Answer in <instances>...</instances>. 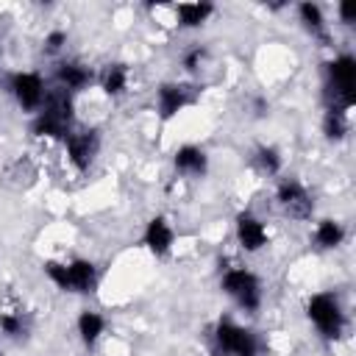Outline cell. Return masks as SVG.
<instances>
[{
    "label": "cell",
    "instance_id": "4",
    "mask_svg": "<svg viewBox=\"0 0 356 356\" xmlns=\"http://www.w3.org/2000/svg\"><path fill=\"white\" fill-rule=\"evenodd\" d=\"M222 289L242 306V309H259L261 303V284L259 278L245 270V267H234V270H225L222 273Z\"/></svg>",
    "mask_w": 356,
    "mask_h": 356
},
{
    "label": "cell",
    "instance_id": "25",
    "mask_svg": "<svg viewBox=\"0 0 356 356\" xmlns=\"http://www.w3.org/2000/svg\"><path fill=\"white\" fill-rule=\"evenodd\" d=\"M339 17H342L345 25H350V22L356 19V6H353V3H342V6H339Z\"/></svg>",
    "mask_w": 356,
    "mask_h": 356
},
{
    "label": "cell",
    "instance_id": "23",
    "mask_svg": "<svg viewBox=\"0 0 356 356\" xmlns=\"http://www.w3.org/2000/svg\"><path fill=\"white\" fill-rule=\"evenodd\" d=\"M203 58H206V47H192V50L184 56V67H186V70H197Z\"/></svg>",
    "mask_w": 356,
    "mask_h": 356
},
{
    "label": "cell",
    "instance_id": "18",
    "mask_svg": "<svg viewBox=\"0 0 356 356\" xmlns=\"http://www.w3.org/2000/svg\"><path fill=\"white\" fill-rule=\"evenodd\" d=\"M342 239H345V231H342V225L337 220H320L317 222L314 242L320 248H337V245H342Z\"/></svg>",
    "mask_w": 356,
    "mask_h": 356
},
{
    "label": "cell",
    "instance_id": "13",
    "mask_svg": "<svg viewBox=\"0 0 356 356\" xmlns=\"http://www.w3.org/2000/svg\"><path fill=\"white\" fill-rule=\"evenodd\" d=\"M172 164H175L178 172H184V175H197V178H200V175L206 172V167H209V159H206V153H203L200 147L184 145V147L175 150Z\"/></svg>",
    "mask_w": 356,
    "mask_h": 356
},
{
    "label": "cell",
    "instance_id": "14",
    "mask_svg": "<svg viewBox=\"0 0 356 356\" xmlns=\"http://www.w3.org/2000/svg\"><path fill=\"white\" fill-rule=\"evenodd\" d=\"M211 11H214L211 3H178V6H175V14H178V19H181L184 28H197V25H203Z\"/></svg>",
    "mask_w": 356,
    "mask_h": 356
},
{
    "label": "cell",
    "instance_id": "10",
    "mask_svg": "<svg viewBox=\"0 0 356 356\" xmlns=\"http://www.w3.org/2000/svg\"><path fill=\"white\" fill-rule=\"evenodd\" d=\"M97 284V270L89 259H75L67 264V281H64V292H92Z\"/></svg>",
    "mask_w": 356,
    "mask_h": 356
},
{
    "label": "cell",
    "instance_id": "12",
    "mask_svg": "<svg viewBox=\"0 0 356 356\" xmlns=\"http://www.w3.org/2000/svg\"><path fill=\"white\" fill-rule=\"evenodd\" d=\"M42 114L53 117L56 122L61 125H72V97L67 89H56V92H47L44 95V103H42Z\"/></svg>",
    "mask_w": 356,
    "mask_h": 356
},
{
    "label": "cell",
    "instance_id": "16",
    "mask_svg": "<svg viewBox=\"0 0 356 356\" xmlns=\"http://www.w3.org/2000/svg\"><path fill=\"white\" fill-rule=\"evenodd\" d=\"M89 81H92V72H89L86 67H81V64H61V67H58V83H61V89H67V92H78V89H83Z\"/></svg>",
    "mask_w": 356,
    "mask_h": 356
},
{
    "label": "cell",
    "instance_id": "22",
    "mask_svg": "<svg viewBox=\"0 0 356 356\" xmlns=\"http://www.w3.org/2000/svg\"><path fill=\"white\" fill-rule=\"evenodd\" d=\"M0 328L8 337H19L22 334V317L19 314H11V312H0Z\"/></svg>",
    "mask_w": 356,
    "mask_h": 356
},
{
    "label": "cell",
    "instance_id": "5",
    "mask_svg": "<svg viewBox=\"0 0 356 356\" xmlns=\"http://www.w3.org/2000/svg\"><path fill=\"white\" fill-rule=\"evenodd\" d=\"M275 197H278L281 209H284L289 217H295V220H309L312 211H314V203H312L306 186H303L300 181H295V178L281 181L278 189H275Z\"/></svg>",
    "mask_w": 356,
    "mask_h": 356
},
{
    "label": "cell",
    "instance_id": "6",
    "mask_svg": "<svg viewBox=\"0 0 356 356\" xmlns=\"http://www.w3.org/2000/svg\"><path fill=\"white\" fill-rule=\"evenodd\" d=\"M11 95L25 111L39 108L44 103V81H42V75H36V72L11 75Z\"/></svg>",
    "mask_w": 356,
    "mask_h": 356
},
{
    "label": "cell",
    "instance_id": "15",
    "mask_svg": "<svg viewBox=\"0 0 356 356\" xmlns=\"http://www.w3.org/2000/svg\"><path fill=\"white\" fill-rule=\"evenodd\" d=\"M298 14H300V22H303V28L312 33V36H317V39H328V33H325V19H323V11H320V6L317 3H300L298 6Z\"/></svg>",
    "mask_w": 356,
    "mask_h": 356
},
{
    "label": "cell",
    "instance_id": "19",
    "mask_svg": "<svg viewBox=\"0 0 356 356\" xmlns=\"http://www.w3.org/2000/svg\"><path fill=\"white\" fill-rule=\"evenodd\" d=\"M125 86H128V70H125V64H111L103 72V92L111 95V97H117V95L125 92Z\"/></svg>",
    "mask_w": 356,
    "mask_h": 356
},
{
    "label": "cell",
    "instance_id": "9",
    "mask_svg": "<svg viewBox=\"0 0 356 356\" xmlns=\"http://www.w3.org/2000/svg\"><path fill=\"white\" fill-rule=\"evenodd\" d=\"M172 239H175V234H172V225L167 222V217H153L150 222H147V228H145V236H142V242H145V248L153 253V256H167L170 253V248H172Z\"/></svg>",
    "mask_w": 356,
    "mask_h": 356
},
{
    "label": "cell",
    "instance_id": "8",
    "mask_svg": "<svg viewBox=\"0 0 356 356\" xmlns=\"http://www.w3.org/2000/svg\"><path fill=\"white\" fill-rule=\"evenodd\" d=\"M236 239L248 253H256L267 245V231L250 211H242L236 214Z\"/></svg>",
    "mask_w": 356,
    "mask_h": 356
},
{
    "label": "cell",
    "instance_id": "2",
    "mask_svg": "<svg viewBox=\"0 0 356 356\" xmlns=\"http://www.w3.org/2000/svg\"><path fill=\"white\" fill-rule=\"evenodd\" d=\"M306 314H309V320L314 323V328L325 339H339L342 337L345 314H342V306H339V300L334 295H328V292L312 295L309 303H306Z\"/></svg>",
    "mask_w": 356,
    "mask_h": 356
},
{
    "label": "cell",
    "instance_id": "3",
    "mask_svg": "<svg viewBox=\"0 0 356 356\" xmlns=\"http://www.w3.org/2000/svg\"><path fill=\"white\" fill-rule=\"evenodd\" d=\"M214 342L225 356H259V339L250 328L236 325L234 320H220L214 328Z\"/></svg>",
    "mask_w": 356,
    "mask_h": 356
},
{
    "label": "cell",
    "instance_id": "21",
    "mask_svg": "<svg viewBox=\"0 0 356 356\" xmlns=\"http://www.w3.org/2000/svg\"><path fill=\"white\" fill-rule=\"evenodd\" d=\"M256 161H259V167H261L267 175H275V172L281 170V156H278L275 147H259Z\"/></svg>",
    "mask_w": 356,
    "mask_h": 356
},
{
    "label": "cell",
    "instance_id": "11",
    "mask_svg": "<svg viewBox=\"0 0 356 356\" xmlns=\"http://www.w3.org/2000/svg\"><path fill=\"white\" fill-rule=\"evenodd\" d=\"M192 103V95H189V89L186 86H181V83H164L161 89H159V117L164 120V122H170L184 106H189Z\"/></svg>",
    "mask_w": 356,
    "mask_h": 356
},
{
    "label": "cell",
    "instance_id": "1",
    "mask_svg": "<svg viewBox=\"0 0 356 356\" xmlns=\"http://www.w3.org/2000/svg\"><path fill=\"white\" fill-rule=\"evenodd\" d=\"M328 78H331V86H328V108L331 111H348L353 103H356V58L353 56H337L331 64H328Z\"/></svg>",
    "mask_w": 356,
    "mask_h": 356
},
{
    "label": "cell",
    "instance_id": "7",
    "mask_svg": "<svg viewBox=\"0 0 356 356\" xmlns=\"http://www.w3.org/2000/svg\"><path fill=\"white\" fill-rule=\"evenodd\" d=\"M64 142H67V156H70V161H72L78 170H86V167L95 161L97 147H100V136H97L95 128H92V131L70 134Z\"/></svg>",
    "mask_w": 356,
    "mask_h": 356
},
{
    "label": "cell",
    "instance_id": "24",
    "mask_svg": "<svg viewBox=\"0 0 356 356\" xmlns=\"http://www.w3.org/2000/svg\"><path fill=\"white\" fill-rule=\"evenodd\" d=\"M64 42H67V33H61V31H53V33L44 39V47H47L50 53H56V50H58Z\"/></svg>",
    "mask_w": 356,
    "mask_h": 356
},
{
    "label": "cell",
    "instance_id": "17",
    "mask_svg": "<svg viewBox=\"0 0 356 356\" xmlns=\"http://www.w3.org/2000/svg\"><path fill=\"white\" fill-rule=\"evenodd\" d=\"M103 328H106V320L97 312H81V317H78V334H81L83 345H95L100 339Z\"/></svg>",
    "mask_w": 356,
    "mask_h": 356
},
{
    "label": "cell",
    "instance_id": "20",
    "mask_svg": "<svg viewBox=\"0 0 356 356\" xmlns=\"http://www.w3.org/2000/svg\"><path fill=\"white\" fill-rule=\"evenodd\" d=\"M323 131L328 139H342L345 131H348V122H345V114L342 111H325V120H323Z\"/></svg>",
    "mask_w": 356,
    "mask_h": 356
}]
</instances>
